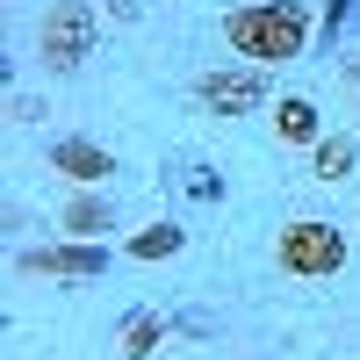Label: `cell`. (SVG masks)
I'll return each instance as SVG.
<instances>
[{
    "instance_id": "1",
    "label": "cell",
    "mask_w": 360,
    "mask_h": 360,
    "mask_svg": "<svg viewBox=\"0 0 360 360\" xmlns=\"http://www.w3.org/2000/svg\"><path fill=\"white\" fill-rule=\"evenodd\" d=\"M310 8L303 0H238L224 15V44L245 58V65H288L310 44Z\"/></svg>"
},
{
    "instance_id": "2",
    "label": "cell",
    "mask_w": 360,
    "mask_h": 360,
    "mask_svg": "<svg viewBox=\"0 0 360 360\" xmlns=\"http://www.w3.org/2000/svg\"><path fill=\"white\" fill-rule=\"evenodd\" d=\"M37 58H44V72L72 79L94 58V8L86 0H51L44 22H37Z\"/></svg>"
},
{
    "instance_id": "3",
    "label": "cell",
    "mask_w": 360,
    "mask_h": 360,
    "mask_svg": "<svg viewBox=\"0 0 360 360\" xmlns=\"http://www.w3.org/2000/svg\"><path fill=\"white\" fill-rule=\"evenodd\" d=\"M274 259H281V274H295V281H332L346 266V231L324 224V217H303V224L281 231Z\"/></svg>"
},
{
    "instance_id": "4",
    "label": "cell",
    "mask_w": 360,
    "mask_h": 360,
    "mask_svg": "<svg viewBox=\"0 0 360 360\" xmlns=\"http://www.w3.org/2000/svg\"><path fill=\"white\" fill-rule=\"evenodd\" d=\"M195 101L209 115H224V123H238V115H252L266 101V65H217V72H202Z\"/></svg>"
},
{
    "instance_id": "5",
    "label": "cell",
    "mask_w": 360,
    "mask_h": 360,
    "mask_svg": "<svg viewBox=\"0 0 360 360\" xmlns=\"http://www.w3.org/2000/svg\"><path fill=\"white\" fill-rule=\"evenodd\" d=\"M22 274H79V281H94V274H108V252L94 245V238H65V245H29V252H22Z\"/></svg>"
},
{
    "instance_id": "6",
    "label": "cell",
    "mask_w": 360,
    "mask_h": 360,
    "mask_svg": "<svg viewBox=\"0 0 360 360\" xmlns=\"http://www.w3.org/2000/svg\"><path fill=\"white\" fill-rule=\"evenodd\" d=\"M51 173L79 180V188H101V180H115V152L94 144V137H58L51 144Z\"/></svg>"
},
{
    "instance_id": "7",
    "label": "cell",
    "mask_w": 360,
    "mask_h": 360,
    "mask_svg": "<svg viewBox=\"0 0 360 360\" xmlns=\"http://www.w3.org/2000/svg\"><path fill=\"white\" fill-rule=\"evenodd\" d=\"M274 137H281V144H317V137H324L317 101H310V94H281V101H274Z\"/></svg>"
},
{
    "instance_id": "8",
    "label": "cell",
    "mask_w": 360,
    "mask_h": 360,
    "mask_svg": "<svg viewBox=\"0 0 360 360\" xmlns=\"http://www.w3.org/2000/svg\"><path fill=\"white\" fill-rule=\"evenodd\" d=\"M353 166H360V137H353V130H332V137L310 144V173L324 180V188H332V180H346Z\"/></svg>"
},
{
    "instance_id": "9",
    "label": "cell",
    "mask_w": 360,
    "mask_h": 360,
    "mask_svg": "<svg viewBox=\"0 0 360 360\" xmlns=\"http://www.w3.org/2000/svg\"><path fill=\"white\" fill-rule=\"evenodd\" d=\"M58 231H72V238H108L115 231V202L108 195H79L58 209Z\"/></svg>"
},
{
    "instance_id": "10",
    "label": "cell",
    "mask_w": 360,
    "mask_h": 360,
    "mask_svg": "<svg viewBox=\"0 0 360 360\" xmlns=\"http://www.w3.org/2000/svg\"><path fill=\"white\" fill-rule=\"evenodd\" d=\"M180 245H188V231H180V224H144V231L123 238V252H130V259H173Z\"/></svg>"
},
{
    "instance_id": "11",
    "label": "cell",
    "mask_w": 360,
    "mask_h": 360,
    "mask_svg": "<svg viewBox=\"0 0 360 360\" xmlns=\"http://www.w3.org/2000/svg\"><path fill=\"white\" fill-rule=\"evenodd\" d=\"M159 339H166V317H159V310H137V317L123 324V360H152Z\"/></svg>"
},
{
    "instance_id": "12",
    "label": "cell",
    "mask_w": 360,
    "mask_h": 360,
    "mask_svg": "<svg viewBox=\"0 0 360 360\" xmlns=\"http://www.w3.org/2000/svg\"><path fill=\"white\" fill-rule=\"evenodd\" d=\"M346 15H353V0H332V8H324V37H339V29H346Z\"/></svg>"
},
{
    "instance_id": "13",
    "label": "cell",
    "mask_w": 360,
    "mask_h": 360,
    "mask_svg": "<svg viewBox=\"0 0 360 360\" xmlns=\"http://www.w3.org/2000/svg\"><path fill=\"white\" fill-rule=\"evenodd\" d=\"M137 8H144V0H108V15H115V22H137Z\"/></svg>"
},
{
    "instance_id": "14",
    "label": "cell",
    "mask_w": 360,
    "mask_h": 360,
    "mask_svg": "<svg viewBox=\"0 0 360 360\" xmlns=\"http://www.w3.org/2000/svg\"><path fill=\"white\" fill-rule=\"evenodd\" d=\"M346 79H353V94H360V58H346Z\"/></svg>"
}]
</instances>
